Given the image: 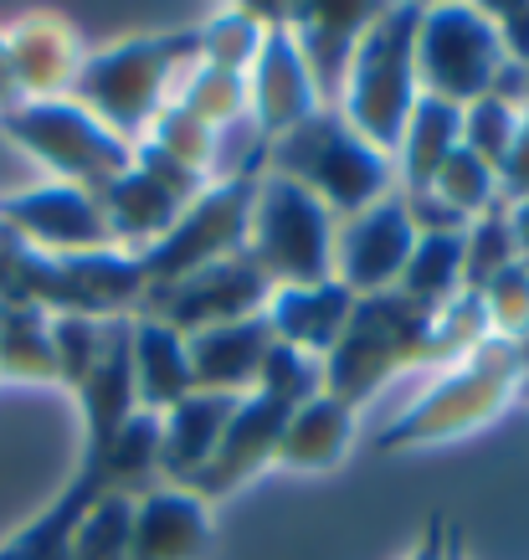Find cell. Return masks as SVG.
Listing matches in <instances>:
<instances>
[{
    "mask_svg": "<svg viewBox=\"0 0 529 560\" xmlns=\"http://www.w3.org/2000/svg\"><path fill=\"white\" fill-rule=\"evenodd\" d=\"M5 139L47 165L51 180L78 190H108L129 165L134 144L119 139L108 124H98L78 98H47V103H16L0 119Z\"/></svg>",
    "mask_w": 529,
    "mask_h": 560,
    "instance_id": "52a82bcc",
    "label": "cell"
},
{
    "mask_svg": "<svg viewBox=\"0 0 529 560\" xmlns=\"http://www.w3.org/2000/svg\"><path fill=\"white\" fill-rule=\"evenodd\" d=\"M273 324L262 319H242V324H222V329H205L190 335V381L196 390L211 396H252L262 381V365L273 355Z\"/></svg>",
    "mask_w": 529,
    "mask_h": 560,
    "instance_id": "ac0fdd59",
    "label": "cell"
},
{
    "mask_svg": "<svg viewBox=\"0 0 529 560\" xmlns=\"http://www.w3.org/2000/svg\"><path fill=\"white\" fill-rule=\"evenodd\" d=\"M289 417H293V407L278 401V396H268V390L242 396L237 411H232V422H226V432H222L216 458H211V468H205L201 483H196V493H201L205 504H216L226 493L247 489V483L262 478L268 468H278V442H283Z\"/></svg>",
    "mask_w": 529,
    "mask_h": 560,
    "instance_id": "9a60e30c",
    "label": "cell"
},
{
    "mask_svg": "<svg viewBox=\"0 0 529 560\" xmlns=\"http://www.w3.org/2000/svg\"><path fill=\"white\" fill-rule=\"evenodd\" d=\"M427 365L437 371V314L407 304L401 293H376L355 299V314L325 360V390L360 411L391 381Z\"/></svg>",
    "mask_w": 529,
    "mask_h": 560,
    "instance_id": "3957f363",
    "label": "cell"
},
{
    "mask_svg": "<svg viewBox=\"0 0 529 560\" xmlns=\"http://www.w3.org/2000/svg\"><path fill=\"white\" fill-rule=\"evenodd\" d=\"M252 196H257V175H226V180H211V186L180 211V221L165 232V242H154L150 253H144L150 293L171 289V283L211 268V262H226V257L247 253ZM139 314H144V308H139Z\"/></svg>",
    "mask_w": 529,
    "mask_h": 560,
    "instance_id": "ba28073f",
    "label": "cell"
},
{
    "mask_svg": "<svg viewBox=\"0 0 529 560\" xmlns=\"http://www.w3.org/2000/svg\"><path fill=\"white\" fill-rule=\"evenodd\" d=\"M334 232L340 221L329 217L304 186L283 175H257L252 226H247V257L273 289H308L334 278Z\"/></svg>",
    "mask_w": 529,
    "mask_h": 560,
    "instance_id": "8992f818",
    "label": "cell"
},
{
    "mask_svg": "<svg viewBox=\"0 0 529 560\" xmlns=\"http://www.w3.org/2000/svg\"><path fill=\"white\" fill-rule=\"evenodd\" d=\"M519 355H525V365H529V345H519Z\"/></svg>",
    "mask_w": 529,
    "mask_h": 560,
    "instance_id": "ee69618b",
    "label": "cell"
},
{
    "mask_svg": "<svg viewBox=\"0 0 529 560\" xmlns=\"http://www.w3.org/2000/svg\"><path fill=\"white\" fill-rule=\"evenodd\" d=\"M5 57H11V78L21 88V103H47V98H72L78 68H83V42L62 16L36 11L21 16L5 32Z\"/></svg>",
    "mask_w": 529,
    "mask_h": 560,
    "instance_id": "e0dca14e",
    "label": "cell"
},
{
    "mask_svg": "<svg viewBox=\"0 0 529 560\" xmlns=\"http://www.w3.org/2000/svg\"><path fill=\"white\" fill-rule=\"evenodd\" d=\"M175 103L186 108L190 119H201L216 135H226V129L247 124V72H222V68H201L196 62V72L186 78Z\"/></svg>",
    "mask_w": 529,
    "mask_h": 560,
    "instance_id": "4dcf8cb0",
    "label": "cell"
},
{
    "mask_svg": "<svg viewBox=\"0 0 529 560\" xmlns=\"http://www.w3.org/2000/svg\"><path fill=\"white\" fill-rule=\"evenodd\" d=\"M21 103V88H16V78H11V57H5V36H0V119L11 114Z\"/></svg>",
    "mask_w": 529,
    "mask_h": 560,
    "instance_id": "b9f144b4",
    "label": "cell"
},
{
    "mask_svg": "<svg viewBox=\"0 0 529 560\" xmlns=\"http://www.w3.org/2000/svg\"><path fill=\"white\" fill-rule=\"evenodd\" d=\"M201 190H205L201 175L180 171V165H171L165 154H154L139 144L134 165H129L108 190H98V206H103V221H108L114 247L144 257L154 242H165V232L180 221V211H186Z\"/></svg>",
    "mask_w": 529,
    "mask_h": 560,
    "instance_id": "30bf717a",
    "label": "cell"
},
{
    "mask_svg": "<svg viewBox=\"0 0 529 560\" xmlns=\"http://www.w3.org/2000/svg\"><path fill=\"white\" fill-rule=\"evenodd\" d=\"M416 26H422V5H376V16L355 47V62L344 72L340 103H334L340 119L386 154H396L411 108L422 103Z\"/></svg>",
    "mask_w": 529,
    "mask_h": 560,
    "instance_id": "277c9868",
    "label": "cell"
},
{
    "mask_svg": "<svg viewBox=\"0 0 529 560\" xmlns=\"http://www.w3.org/2000/svg\"><path fill=\"white\" fill-rule=\"evenodd\" d=\"M129 360H134L139 411H150V417H165L196 390V381H190V340L171 324L150 319V314L129 319Z\"/></svg>",
    "mask_w": 529,
    "mask_h": 560,
    "instance_id": "7402d4cb",
    "label": "cell"
},
{
    "mask_svg": "<svg viewBox=\"0 0 529 560\" xmlns=\"http://www.w3.org/2000/svg\"><path fill=\"white\" fill-rule=\"evenodd\" d=\"M396 293L407 304L427 308V314H443L462 299V232H432V237H416V253H411L407 272Z\"/></svg>",
    "mask_w": 529,
    "mask_h": 560,
    "instance_id": "484cf974",
    "label": "cell"
},
{
    "mask_svg": "<svg viewBox=\"0 0 529 560\" xmlns=\"http://www.w3.org/2000/svg\"><path fill=\"white\" fill-rule=\"evenodd\" d=\"M509 232H514V257H519V268L529 272V201L509 206Z\"/></svg>",
    "mask_w": 529,
    "mask_h": 560,
    "instance_id": "60d3db41",
    "label": "cell"
},
{
    "mask_svg": "<svg viewBox=\"0 0 529 560\" xmlns=\"http://www.w3.org/2000/svg\"><path fill=\"white\" fill-rule=\"evenodd\" d=\"M514 262H519V257H514L509 206H494V211H483L479 221H468V232H462V293H468V299H479Z\"/></svg>",
    "mask_w": 529,
    "mask_h": 560,
    "instance_id": "f546056e",
    "label": "cell"
},
{
    "mask_svg": "<svg viewBox=\"0 0 529 560\" xmlns=\"http://www.w3.org/2000/svg\"><path fill=\"white\" fill-rule=\"evenodd\" d=\"M273 11H252V5H222L196 26L201 36V68H222V72H252L257 51L268 42Z\"/></svg>",
    "mask_w": 529,
    "mask_h": 560,
    "instance_id": "83f0119b",
    "label": "cell"
},
{
    "mask_svg": "<svg viewBox=\"0 0 529 560\" xmlns=\"http://www.w3.org/2000/svg\"><path fill=\"white\" fill-rule=\"evenodd\" d=\"M498 62V36L483 5H422V26H416V78H422V98L468 103L489 98Z\"/></svg>",
    "mask_w": 529,
    "mask_h": 560,
    "instance_id": "9c48e42d",
    "label": "cell"
},
{
    "mask_svg": "<svg viewBox=\"0 0 529 560\" xmlns=\"http://www.w3.org/2000/svg\"><path fill=\"white\" fill-rule=\"evenodd\" d=\"M462 150V108L437 98H422L411 108L407 135L396 144V186L401 190H427L447 160Z\"/></svg>",
    "mask_w": 529,
    "mask_h": 560,
    "instance_id": "d4e9b609",
    "label": "cell"
},
{
    "mask_svg": "<svg viewBox=\"0 0 529 560\" xmlns=\"http://www.w3.org/2000/svg\"><path fill=\"white\" fill-rule=\"evenodd\" d=\"M237 411V396H211V390H190L180 407L160 417V474L175 489H196L201 474L211 468L222 432Z\"/></svg>",
    "mask_w": 529,
    "mask_h": 560,
    "instance_id": "ffe728a7",
    "label": "cell"
},
{
    "mask_svg": "<svg viewBox=\"0 0 529 560\" xmlns=\"http://www.w3.org/2000/svg\"><path fill=\"white\" fill-rule=\"evenodd\" d=\"M447 535H452V529H447L443 520H432L427 535L416 540V550H411L407 560H447Z\"/></svg>",
    "mask_w": 529,
    "mask_h": 560,
    "instance_id": "ab89813d",
    "label": "cell"
},
{
    "mask_svg": "<svg viewBox=\"0 0 529 560\" xmlns=\"http://www.w3.org/2000/svg\"><path fill=\"white\" fill-rule=\"evenodd\" d=\"M498 196H504V206L529 201V114L519 124V135H514V150L498 165Z\"/></svg>",
    "mask_w": 529,
    "mask_h": 560,
    "instance_id": "f35d334b",
    "label": "cell"
},
{
    "mask_svg": "<svg viewBox=\"0 0 529 560\" xmlns=\"http://www.w3.org/2000/svg\"><path fill=\"white\" fill-rule=\"evenodd\" d=\"M350 314H355V293L340 289L334 278L329 283H308V289H278L273 304H268L273 340L293 345V350H304L314 360H329Z\"/></svg>",
    "mask_w": 529,
    "mask_h": 560,
    "instance_id": "cb8c5ba5",
    "label": "cell"
},
{
    "mask_svg": "<svg viewBox=\"0 0 529 560\" xmlns=\"http://www.w3.org/2000/svg\"><path fill=\"white\" fill-rule=\"evenodd\" d=\"M119 324V319H114ZM103 319H51V345H57V386H68L72 396L83 390V381L93 375V365L103 360L108 329Z\"/></svg>",
    "mask_w": 529,
    "mask_h": 560,
    "instance_id": "836d02e7",
    "label": "cell"
},
{
    "mask_svg": "<svg viewBox=\"0 0 529 560\" xmlns=\"http://www.w3.org/2000/svg\"><path fill=\"white\" fill-rule=\"evenodd\" d=\"M268 175H283L293 186H304L329 217H360L365 206L386 201L396 186V160L376 150L371 139H360L340 119V108H319L308 114L298 129L268 144Z\"/></svg>",
    "mask_w": 529,
    "mask_h": 560,
    "instance_id": "7a4b0ae2",
    "label": "cell"
},
{
    "mask_svg": "<svg viewBox=\"0 0 529 560\" xmlns=\"http://www.w3.org/2000/svg\"><path fill=\"white\" fill-rule=\"evenodd\" d=\"M196 62H201L196 26L129 36V42L87 51L83 68H78V83H72V98L139 150L150 124L180 98V88L196 72Z\"/></svg>",
    "mask_w": 529,
    "mask_h": 560,
    "instance_id": "6da1fadb",
    "label": "cell"
},
{
    "mask_svg": "<svg viewBox=\"0 0 529 560\" xmlns=\"http://www.w3.org/2000/svg\"><path fill=\"white\" fill-rule=\"evenodd\" d=\"M216 504H205L196 489L160 483L134 499V535L129 560H205L216 545Z\"/></svg>",
    "mask_w": 529,
    "mask_h": 560,
    "instance_id": "2e32d148",
    "label": "cell"
},
{
    "mask_svg": "<svg viewBox=\"0 0 529 560\" xmlns=\"http://www.w3.org/2000/svg\"><path fill=\"white\" fill-rule=\"evenodd\" d=\"M273 283L262 278L247 253L211 262V268L190 272L171 289H160L144 299V314L160 324H171L180 335H205V329H222V324H242V319H262L273 304Z\"/></svg>",
    "mask_w": 529,
    "mask_h": 560,
    "instance_id": "8fae6325",
    "label": "cell"
},
{
    "mask_svg": "<svg viewBox=\"0 0 529 560\" xmlns=\"http://www.w3.org/2000/svg\"><path fill=\"white\" fill-rule=\"evenodd\" d=\"M489 21H494V36H498V51L529 68V5H483Z\"/></svg>",
    "mask_w": 529,
    "mask_h": 560,
    "instance_id": "74e56055",
    "label": "cell"
},
{
    "mask_svg": "<svg viewBox=\"0 0 529 560\" xmlns=\"http://www.w3.org/2000/svg\"><path fill=\"white\" fill-rule=\"evenodd\" d=\"M78 478L93 493H124V499H144L150 489H160L165 483V474H160V417L134 411L98 453H83Z\"/></svg>",
    "mask_w": 529,
    "mask_h": 560,
    "instance_id": "603a6c76",
    "label": "cell"
},
{
    "mask_svg": "<svg viewBox=\"0 0 529 560\" xmlns=\"http://www.w3.org/2000/svg\"><path fill=\"white\" fill-rule=\"evenodd\" d=\"M319 108L325 103H319V88L308 78L304 51H298V42L289 32V16L278 11L273 26H268V42H262L252 72H247V119L262 135V144H273L289 129H298L308 114H319Z\"/></svg>",
    "mask_w": 529,
    "mask_h": 560,
    "instance_id": "5bb4252c",
    "label": "cell"
},
{
    "mask_svg": "<svg viewBox=\"0 0 529 560\" xmlns=\"http://www.w3.org/2000/svg\"><path fill=\"white\" fill-rule=\"evenodd\" d=\"M519 401L529 407V365H525V381H519Z\"/></svg>",
    "mask_w": 529,
    "mask_h": 560,
    "instance_id": "7bdbcfd3",
    "label": "cell"
},
{
    "mask_svg": "<svg viewBox=\"0 0 529 560\" xmlns=\"http://www.w3.org/2000/svg\"><path fill=\"white\" fill-rule=\"evenodd\" d=\"M360 438V411L340 396L319 390L314 401L293 407L283 442H278V468L283 474H334Z\"/></svg>",
    "mask_w": 529,
    "mask_h": 560,
    "instance_id": "44dd1931",
    "label": "cell"
},
{
    "mask_svg": "<svg viewBox=\"0 0 529 560\" xmlns=\"http://www.w3.org/2000/svg\"><path fill=\"white\" fill-rule=\"evenodd\" d=\"M525 114L519 108H504L498 98H479L462 108V150L479 154L483 165H504V154L514 150V135H519Z\"/></svg>",
    "mask_w": 529,
    "mask_h": 560,
    "instance_id": "e575fe53",
    "label": "cell"
},
{
    "mask_svg": "<svg viewBox=\"0 0 529 560\" xmlns=\"http://www.w3.org/2000/svg\"><path fill=\"white\" fill-rule=\"evenodd\" d=\"M129 535H134V499L98 493L72 529L68 560H129Z\"/></svg>",
    "mask_w": 529,
    "mask_h": 560,
    "instance_id": "1f68e13d",
    "label": "cell"
},
{
    "mask_svg": "<svg viewBox=\"0 0 529 560\" xmlns=\"http://www.w3.org/2000/svg\"><path fill=\"white\" fill-rule=\"evenodd\" d=\"M519 381H525V355L519 345L489 340L479 355L443 371L401 417L376 432L380 453H401V447H432V442H458L473 438L479 427L498 422L504 407L519 401Z\"/></svg>",
    "mask_w": 529,
    "mask_h": 560,
    "instance_id": "5b68a950",
    "label": "cell"
},
{
    "mask_svg": "<svg viewBox=\"0 0 529 560\" xmlns=\"http://www.w3.org/2000/svg\"><path fill=\"white\" fill-rule=\"evenodd\" d=\"M257 390H268V396L289 401V407H304V401H314V396L325 390V360L304 355V350H293V345H273Z\"/></svg>",
    "mask_w": 529,
    "mask_h": 560,
    "instance_id": "8d00e7d4",
    "label": "cell"
},
{
    "mask_svg": "<svg viewBox=\"0 0 529 560\" xmlns=\"http://www.w3.org/2000/svg\"><path fill=\"white\" fill-rule=\"evenodd\" d=\"M0 375L21 381V386H51L57 381L51 314H42V308H0Z\"/></svg>",
    "mask_w": 529,
    "mask_h": 560,
    "instance_id": "4316f807",
    "label": "cell"
},
{
    "mask_svg": "<svg viewBox=\"0 0 529 560\" xmlns=\"http://www.w3.org/2000/svg\"><path fill=\"white\" fill-rule=\"evenodd\" d=\"M144 150L165 154L171 165H180V171H190V175H201L205 186L222 175V135H216L211 124L190 119L180 103H171V108H165V114L150 124Z\"/></svg>",
    "mask_w": 529,
    "mask_h": 560,
    "instance_id": "f1b7e54d",
    "label": "cell"
},
{
    "mask_svg": "<svg viewBox=\"0 0 529 560\" xmlns=\"http://www.w3.org/2000/svg\"><path fill=\"white\" fill-rule=\"evenodd\" d=\"M289 16V32L298 42L308 62V78L319 88V103L334 108L340 103V88H344V72L355 62V47L376 5H298V11H283Z\"/></svg>",
    "mask_w": 529,
    "mask_h": 560,
    "instance_id": "d6986e66",
    "label": "cell"
},
{
    "mask_svg": "<svg viewBox=\"0 0 529 560\" xmlns=\"http://www.w3.org/2000/svg\"><path fill=\"white\" fill-rule=\"evenodd\" d=\"M479 304H483V319H489V335H494V340L529 345V272L519 268V262L479 293Z\"/></svg>",
    "mask_w": 529,
    "mask_h": 560,
    "instance_id": "d590c367",
    "label": "cell"
},
{
    "mask_svg": "<svg viewBox=\"0 0 529 560\" xmlns=\"http://www.w3.org/2000/svg\"><path fill=\"white\" fill-rule=\"evenodd\" d=\"M0 232H11L32 253L47 257H83L114 247L98 196L62 186V180H47V186H32L11 201H0Z\"/></svg>",
    "mask_w": 529,
    "mask_h": 560,
    "instance_id": "4fadbf2b",
    "label": "cell"
},
{
    "mask_svg": "<svg viewBox=\"0 0 529 560\" xmlns=\"http://www.w3.org/2000/svg\"><path fill=\"white\" fill-rule=\"evenodd\" d=\"M427 190L443 206H452L462 221H479L483 211L504 206V196H498V171H494V165H483L479 154H468V150L452 154Z\"/></svg>",
    "mask_w": 529,
    "mask_h": 560,
    "instance_id": "d6a6232c",
    "label": "cell"
},
{
    "mask_svg": "<svg viewBox=\"0 0 529 560\" xmlns=\"http://www.w3.org/2000/svg\"><path fill=\"white\" fill-rule=\"evenodd\" d=\"M416 237L422 232H416L401 190H391L376 206H365L360 217H344L340 232H334V283L350 289L355 299L396 293L411 253H416Z\"/></svg>",
    "mask_w": 529,
    "mask_h": 560,
    "instance_id": "7c38bea8",
    "label": "cell"
}]
</instances>
